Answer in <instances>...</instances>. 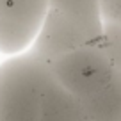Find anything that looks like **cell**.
I'll return each mask as SVG.
<instances>
[{
  "instance_id": "obj_6",
  "label": "cell",
  "mask_w": 121,
  "mask_h": 121,
  "mask_svg": "<svg viewBox=\"0 0 121 121\" xmlns=\"http://www.w3.org/2000/svg\"><path fill=\"white\" fill-rule=\"evenodd\" d=\"M80 103L89 121H121V75L116 73L107 86Z\"/></svg>"
},
{
  "instance_id": "obj_5",
  "label": "cell",
  "mask_w": 121,
  "mask_h": 121,
  "mask_svg": "<svg viewBox=\"0 0 121 121\" xmlns=\"http://www.w3.org/2000/svg\"><path fill=\"white\" fill-rule=\"evenodd\" d=\"M39 121H89L78 98L69 95L55 80L48 84L43 96Z\"/></svg>"
},
{
  "instance_id": "obj_2",
  "label": "cell",
  "mask_w": 121,
  "mask_h": 121,
  "mask_svg": "<svg viewBox=\"0 0 121 121\" xmlns=\"http://www.w3.org/2000/svg\"><path fill=\"white\" fill-rule=\"evenodd\" d=\"M103 38V22H89L64 11L50 7L43 20L30 52L46 62L82 46H100Z\"/></svg>"
},
{
  "instance_id": "obj_7",
  "label": "cell",
  "mask_w": 121,
  "mask_h": 121,
  "mask_svg": "<svg viewBox=\"0 0 121 121\" xmlns=\"http://www.w3.org/2000/svg\"><path fill=\"white\" fill-rule=\"evenodd\" d=\"M100 46L105 52L116 73L121 75V25L103 22V38Z\"/></svg>"
},
{
  "instance_id": "obj_1",
  "label": "cell",
  "mask_w": 121,
  "mask_h": 121,
  "mask_svg": "<svg viewBox=\"0 0 121 121\" xmlns=\"http://www.w3.org/2000/svg\"><path fill=\"white\" fill-rule=\"evenodd\" d=\"M50 64L27 50L0 62V121H39Z\"/></svg>"
},
{
  "instance_id": "obj_4",
  "label": "cell",
  "mask_w": 121,
  "mask_h": 121,
  "mask_svg": "<svg viewBox=\"0 0 121 121\" xmlns=\"http://www.w3.org/2000/svg\"><path fill=\"white\" fill-rule=\"evenodd\" d=\"M48 0H0V53L11 57L32 46Z\"/></svg>"
},
{
  "instance_id": "obj_8",
  "label": "cell",
  "mask_w": 121,
  "mask_h": 121,
  "mask_svg": "<svg viewBox=\"0 0 121 121\" xmlns=\"http://www.w3.org/2000/svg\"><path fill=\"white\" fill-rule=\"evenodd\" d=\"M103 22L121 25V0H100Z\"/></svg>"
},
{
  "instance_id": "obj_3",
  "label": "cell",
  "mask_w": 121,
  "mask_h": 121,
  "mask_svg": "<svg viewBox=\"0 0 121 121\" xmlns=\"http://www.w3.org/2000/svg\"><path fill=\"white\" fill-rule=\"evenodd\" d=\"M53 80L69 95L82 100L95 95L116 77V69L102 46H82L50 62Z\"/></svg>"
}]
</instances>
